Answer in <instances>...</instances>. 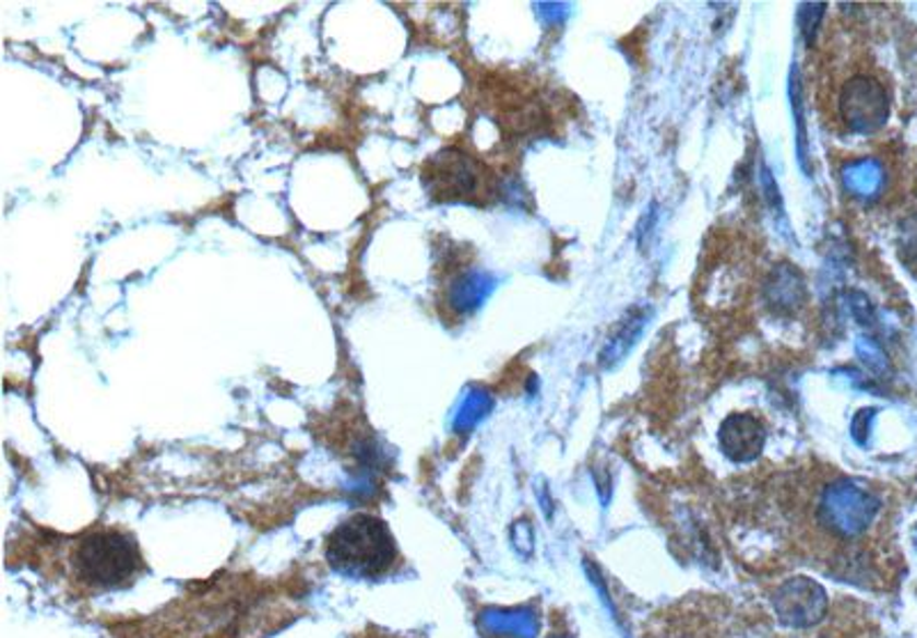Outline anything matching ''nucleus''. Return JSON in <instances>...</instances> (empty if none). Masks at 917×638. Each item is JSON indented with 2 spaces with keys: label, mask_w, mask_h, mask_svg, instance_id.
Listing matches in <instances>:
<instances>
[{
  "label": "nucleus",
  "mask_w": 917,
  "mask_h": 638,
  "mask_svg": "<svg viewBox=\"0 0 917 638\" xmlns=\"http://www.w3.org/2000/svg\"><path fill=\"white\" fill-rule=\"evenodd\" d=\"M69 579L87 595H102L133 586L147 565L131 533L92 529L79 535L67 556Z\"/></svg>",
  "instance_id": "1"
},
{
  "label": "nucleus",
  "mask_w": 917,
  "mask_h": 638,
  "mask_svg": "<svg viewBox=\"0 0 917 638\" xmlns=\"http://www.w3.org/2000/svg\"><path fill=\"white\" fill-rule=\"evenodd\" d=\"M335 572L352 579H383L400 569V550L381 517L358 512L340 521L324 542Z\"/></svg>",
  "instance_id": "2"
},
{
  "label": "nucleus",
  "mask_w": 917,
  "mask_h": 638,
  "mask_svg": "<svg viewBox=\"0 0 917 638\" xmlns=\"http://www.w3.org/2000/svg\"><path fill=\"white\" fill-rule=\"evenodd\" d=\"M420 177L425 191L436 202L485 204L496 196V177L491 170L456 147H445L427 158Z\"/></svg>",
  "instance_id": "3"
},
{
  "label": "nucleus",
  "mask_w": 917,
  "mask_h": 638,
  "mask_svg": "<svg viewBox=\"0 0 917 638\" xmlns=\"http://www.w3.org/2000/svg\"><path fill=\"white\" fill-rule=\"evenodd\" d=\"M837 110L848 131L869 135L885 127L890 118V99L879 79L871 74H854L839 90Z\"/></svg>",
  "instance_id": "4"
},
{
  "label": "nucleus",
  "mask_w": 917,
  "mask_h": 638,
  "mask_svg": "<svg viewBox=\"0 0 917 638\" xmlns=\"http://www.w3.org/2000/svg\"><path fill=\"white\" fill-rule=\"evenodd\" d=\"M877 498L854 487L851 483H835L823 492L819 517L835 533L856 535L869 527L877 515Z\"/></svg>",
  "instance_id": "5"
},
{
  "label": "nucleus",
  "mask_w": 917,
  "mask_h": 638,
  "mask_svg": "<svg viewBox=\"0 0 917 638\" xmlns=\"http://www.w3.org/2000/svg\"><path fill=\"white\" fill-rule=\"evenodd\" d=\"M764 427L754 416L734 414L720 425V448L734 462H750L764 450Z\"/></svg>",
  "instance_id": "6"
},
{
  "label": "nucleus",
  "mask_w": 917,
  "mask_h": 638,
  "mask_svg": "<svg viewBox=\"0 0 917 638\" xmlns=\"http://www.w3.org/2000/svg\"><path fill=\"white\" fill-rule=\"evenodd\" d=\"M650 317H652L650 308L635 306L622 319H619V322L610 329L606 343H604V350L599 354L602 368L617 366V363L633 350V345L640 340L642 331H645Z\"/></svg>",
  "instance_id": "7"
},
{
  "label": "nucleus",
  "mask_w": 917,
  "mask_h": 638,
  "mask_svg": "<svg viewBox=\"0 0 917 638\" xmlns=\"http://www.w3.org/2000/svg\"><path fill=\"white\" fill-rule=\"evenodd\" d=\"M766 304L777 312H796L808 299V287L800 271L791 264H777L764 285Z\"/></svg>",
  "instance_id": "8"
},
{
  "label": "nucleus",
  "mask_w": 917,
  "mask_h": 638,
  "mask_svg": "<svg viewBox=\"0 0 917 638\" xmlns=\"http://www.w3.org/2000/svg\"><path fill=\"white\" fill-rule=\"evenodd\" d=\"M491 287H493V281L487 276V273L475 271V269L462 271L445 285V306L458 317L468 315L485 304Z\"/></svg>",
  "instance_id": "9"
},
{
  "label": "nucleus",
  "mask_w": 917,
  "mask_h": 638,
  "mask_svg": "<svg viewBox=\"0 0 917 638\" xmlns=\"http://www.w3.org/2000/svg\"><path fill=\"white\" fill-rule=\"evenodd\" d=\"M839 179L844 191L851 198L871 200L883 191L885 170L874 158H858V162L844 164Z\"/></svg>",
  "instance_id": "10"
},
{
  "label": "nucleus",
  "mask_w": 917,
  "mask_h": 638,
  "mask_svg": "<svg viewBox=\"0 0 917 638\" xmlns=\"http://www.w3.org/2000/svg\"><path fill=\"white\" fill-rule=\"evenodd\" d=\"M791 110H794L796 127H798V158H800V166L808 170V133H806V118H802L800 76H798L796 67H794V72H791Z\"/></svg>",
  "instance_id": "11"
},
{
  "label": "nucleus",
  "mask_w": 917,
  "mask_h": 638,
  "mask_svg": "<svg viewBox=\"0 0 917 638\" xmlns=\"http://www.w3.org/2000/svg\"><path fill=\"white\" fill-rule=\"evenodd\" d=\"M823 12H825L823 3H808V5L798 8V26L802 31V37L808 39V44H812V39L817 35V28L821 24Z\"/></svg>",
  "instance_id": "12"
}]
</instances>
